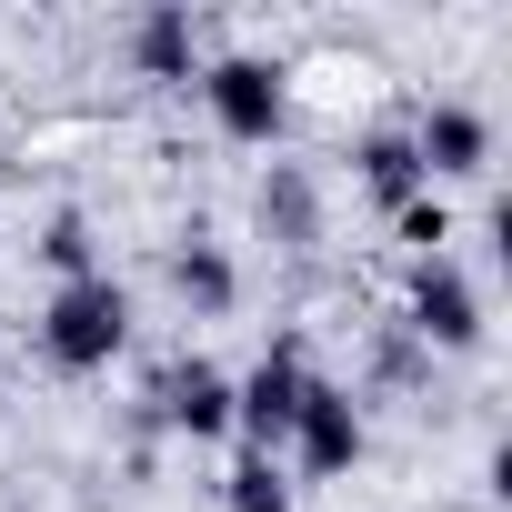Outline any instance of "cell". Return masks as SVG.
I'll return each instance as SVG.
<instances>
[{
    "label": "cell",
    "mask_w": 512,
    "mask_h": 512,
    "mask_svg": "<svg viewBox=\"0 0 512 512\" xmlns=\"http://www.w3.org/2000/svg\"><path fill=\"white\" fill-rule=\"evenodd\" d=\"M121 342H131V292H121L111 272H81V282L51 292V312H41V352H51V372H111Z\"/></svg>",
    "instance_id": "cell-1"
},
{
    "label": "cell",
    "mask_w": 512,
    "mask_h": 512,
    "mask_svg": "<svg viewBox=\"0 0 512 512\" xmlns=\"http://www.w3.org/2000/svg\"><path fill=\"white\" fill-rule=\"evenodd\" d=\"M201 101H211V121H221L231 141H282V121H292V81H282V61H262V51H221V61L201 71Z\"/></svg>",
    "instance_id": "cell-2"
},
{
    "label": "cell",
    "mask_w": 512,
    "mask_h": 512,
    "mask_svg": "<svg viewBox=\"0 0 512 512\" xmlns=\"http://www.w3.org/2000/svg\"><path fill=\"white\" fill-rule=\"evenodd\" d=\"M402 332L432 342V352H472V342H482V292H472V272H462V262H412Z\"/></svg>",
    "instance_id": "cell-3"
},
{
    "label": "cell",
    "mask_w": 512,
    "mask_h": 512,
    "mask_svg": "<svg viewBox=\"0 0 512 512\" xmlns=\"http://www.w3.org/2000/svg\"><path fill=\"white\" fill-rule=\"evenodd\" d=\"M302 392H312V362H302V342H272L262 362H251L241 382H231V432H251V442H292V412H302Z\"/></svg>",
    "instance_id": "cell-4"
},
{
    "label": "cell",
    "mask_w": 512,
    "mask_h": 512,
    "mask_svg": "<svg viewBox=\"0 0 512 512\" xmlns=\"http://www.w3.org/2000/svg\"><path fill=\"white\" fill-rule=\"evenodd\" d=\"M292 452H302V472H352L362 462V402L342 392V382H312L302 392V412H292Z\"/></svg>",
    "instance_id": "cell-5"
},
{
    "label": "cell",
    "mask_w": 512,
    "mask_h": 512,
    "mask_svg": "<svg viewBox=\"0 0 512 512\" xmlns=\"http://www.w3.org/2000/svg\"><path fill=\"white\" fill-rule=\"evenodd\" d=\"M412 151H422V181H472V171H492V121L472 101H432Z\"/></svg>",
    "instance_id": "cell-6"
},
{
    "label": "cell",
    "mask_w": 512,
    "mask_h": 512,
    "mask_svg": "<svg viewBox=\"0 0 512 512\" xmlns=\"http://www.w3.org/2000/svg\"><path fill=\"white\" fill-rule=\"evenodd\" d=\"M151 402H161V422L191 432V442H221V432H231V372H211V362H171V372L151 382Z\"/></svg>",
    "instance_id": "cell-7"
},
{
    "label": "cell",
    "mask_w": 512,
    "mask_h": 512,
    "mask_svg": "<svg viewBox=\"0 0 512 512\" xmlns=\"http://www.w3.org/2000/svg\"><path fill=\"white\" fill-rule=\"evenodd\" d=\"M171 292H181L201 322H221V312L241 302V262H231V251H221L211 231H191V241L171 251Z\"/></svg>",
    "instance_id": "cell-8"
},
{
    "label": "cell",
    "mask_w": 512,
    "mask_h": 512,
    "mask_svg": "<svg viewBox=\"0 0 512 512\" xmlns=\"http://www.w3.org/2000/svg\"><path fill=\"white\" fill-rule=\"evenodd\" d=\"M131 61H141V81H191L201 71V21L191 11H141L131 21Z\"/></svg>",
    "instance_id": "cell-9"
},
{
    "label": "cell",
    "mask_w": 512,
    "mask_h": 512,
    "mask_svg": "<svg viewBox=\"0 0 512 512\" xmlns=\"http://www.w3.org/2000/svg\"><path fill=\"white\" fill-rule=\"evenodd\" d=\"M352 161H362V191H372L382 211H402V201H422V191H432V181H422V151H412V131H372Z\"/></svg>",
    "instance_id": "cell-10"
},
{
    "label": "cell",
    "mask_w": 512,
    "mask_h": 512,
    "mask_svg": "<svg viewBox=\"0 0 512 512\" xmlns=\"http://www.w3.org/2000/svg\"><path fill=\"white\" fill-rule=\"evenodd\" d=\"M262 231L272 241H322V201H312V171L302 161H272V181H262Z\"/></svg>",
    "instance_id": "cell-11"
},
{
    "label": "cell",
    "mask_w": 512,
    "mask_h": 512,
    "mask_svg": "<svg viewBox=\"0 0 512 512\" xmlns=\"http://www.w3.org/2000/svg\"><path fill=\"white\" fill-rule=\"evenodd\" d=\"M221 502H231V512H292V482H282L272 452H241V462L221 472Z\"/></svg>",
    "instance_id": "cell-12"
},
{
    "label": "cell",
    "mask_w": 512,
    "mask_h": 512,
    "mask_svg": "<svg viewBox=\"0 0 512 512\" xmlns=\"http://www.w3.org/2000/svg\"><path fill=\"white\" fill-rule=\"evenodd\" d=\"M91 251H101V241H91V221H81V211H51V221H41V262H51L61 282H81V272H101Z\"/></svg>",
    "instance_id": "cell-13"
},
{
    "label": "cell",
    "mask_w": 512,
    "mask_h": 512,
    "mask_svg": "<svg viewBox=\"0 0 512 512\" xmlns=\"http://www.w3.org/2000/svg\"><path fill=\"white\" fill-rule=\"evenodd\" d=\"M392 231L422 251V262H442V241H452V211H442V191H422V201H402L392 211Z\"/></svg>",
    "instance_id": "cell-14"
}]
</instances>
